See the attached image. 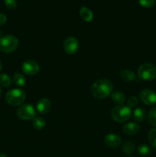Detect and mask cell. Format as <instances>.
Wrapping results in <instances>:
<instances>
[{"label":"cell","mask_w":156,"mask_h":157,"mask_svg":"<svg viewBox=\"0 0 156 157\" xmlns=\"http://www.w3.org/2000/svg\"><path fill=\"white\" fill-rule=\"evenodd\" d=\"M139 104V100L136 97L132 96L127 101V106L130 108H133V107H136V106Z\"/></svg>","instance_id":"obj_24"},{"label":"cell","mask_w":156,"mask_h":157,"mask_svg":"<svg viewBox=\"0 0 156 157\" xmlns=\"http://www.w3.org/2000/svg\"><path fill=\"white\" fill-rule=\"evenodd\" d=\"M17 116L18 118L24 121L33 120L34 118L36 117V111L35 107L32 104H22L17 110Z\"/></svg>","instance_id":"obj_6"},{"label":"cell","mask_w":156,"mask_h":157,"mask_svg":"<svg viewBox=\"0 0 156 157\" xmlns=\"http://www.w3.org/2000/svg\"><path fill=\"white\" fill-rule=\"evenodd\" d=\"M18 46V40L12 35L0 37V51L5 53H12L15 52Z\"/></svg>","instance_id":"obj_4"},{"label":"cell","mask_w":156,"mask_h":157,"mask_svg":"<svg viewBox=\"0 0 156 157\" xmlns=\"http://www.w3.org/2000/svg\"><path fill=\"white\" fill-rule=\"evenodd\" d=\"M140 99L145 105H154L156 104V94L149 89H145L140 93Z\"/></svg>","instance_id":"obj_8"},{"label":"cell","mask_w":156,"mask_h":157,"mask_svg":"<svg viewBox=\"0 0 156 157\" xmlns=\"http://www.w3.org/2000/svg\"><path fill=\"white\" fill-rule=\"evenodd\" d=\"M148 139L150 145L154 147V148H156V128H153L149 130Z\"/></svg>","instance_id":"obj_21"},{"label":"cell","mask_w":156,"mask_h":157,"mask_svg":"<svg viewBox=\"0 0 156 157\" xmlns=\"http://www.w3.org/2000/svg\"><path fill=\"white\" fill-rule=\"evenodd\" d=\"M113 90V85L107 79H99L95 81L91 87V94L96 99H105L110 96Z\"/></svg>","instance_id":"obj_1"},{"label":"cell","mask_w":156,"mask_h":157,"mask_svg":"<svg viewBox=\"0 0 156 157\" xmlns=\"http://www.w3.org/2000/svg\"><path fill=\"white\" fill-rule=\"evenodd\" d=\"M139 4L145 8H151L155 4L156 0H138Z\"/></svg>","instance_id":"obj_25"},{"label":"cell","mask_w":156,"mask_h":157,"mask_svg":"<svg viewBox=\"0 0 156 157\" xmlns=\"http://www.w3.org/2000/svg\"><path fill=\"white\" fill-rule=\"evenodd\" d=\"M133 117L138 122H143L147 117L146 111L142 107H136L132 113Z\"/></svg>","instance_id":"obj_13"},{"label":"cell","mask_w":156,"mask_h":157,"mask_svg":"<svg viewBox=\"0 0 156 157\" xmlns=\"http://www.w3.org/2000/svg\"><path fill=\"white\" fill-rule=\"evenodd\" d=\"M138 78L144 81H151L156 78V67L151 63L142 64L138 69Z\"/></svg>","instance_id":"obj_3"},{"label":"cell","mask_w":156,"mask_h":157,"mask_svg":"<svg viewBox=\"0 0 156 157\" xmlns=\"http://www.w3.org/2000/svg\"><path fill=\"white\" fill-rule=\"evenodd\" d=\"M138 153L141 156L146 157L150 156L151 154V149L149 146L146 145V144H142L138 147Z\"/></svg>","instance_id":"obj_18"},{"label":"cell","mask_w":156,"mask_h":157,"mask_svg":"<svg viewBox=\"0 0 156 157\" xmlns=\"http://www.w3.org/2000/svg\"><path fill=\"white\" fill-rule=\"evenodd\" d=\"M110 115L113 121L116 122L123 123L131 117L132 110L127 105H117L112 109Z\"/></svg>","instance_id":"obj_2"},{"label":"cell","mask_w":156,"mask_h":157,"mask_svg":"<svg viewBox=\"0 0 156 157\" xmlns=\"http://www.w3.org/2000/svg\"><path fill=\"white\" fill-rule=\"evenodd\" d=\"M80 15L83 20L87 21V22L91 21L93 18V12L89 8L85 7V6H84V7L80 9Z\"/></svg>","instance_id":"obj_15"},{"label":"cell","mask_w":156,"mask_h":157,"mask_svg":"<svg viewBox=\"0 0 156 157\" xmlns=\"http://www.w3.org/2000/svg\"><path fill=\"white\" fill-rule=\"evenodd\" d=\"M6 21H7V18L6 15L2 13H0V26L4 25L6 23Z\"/></svg>","instance_id":"obj_27"},{"label":"cell","mask_w":156,"mask_h":157,"mask_svg":"<svg viewBox=\"0 0 156 157\" xmlns=\"http://www.w3.org/2000/svg\"><path fill=\"white\" fill-rule=\"evenodd\" d=\"M123 133L127 136H134L137 134L140 130V127L138 124L133 122H129L123 126Z\"/></svg>","instance_id":"obj_12"},{"label":"cell","mask_w":156,"mask_h":157,"mask_svg":"<svg viewBox=\"0 0 156 157\" xmlns=\"http://www.w3.org/2000/svg\"><path fill=\"white\" fill-rule=\"evenodd\" d=\"M0 157H8V156H7V155L2 153V154H0Z\"/></svg>","instance_id":"obj_28"},{"label":"cell","mask_w":156,"mask_h":157,"mask_svg":"<svg viewBox=\"0 0 156 157\" xmlns=\"http://www.w3.org/2000/svg\"><path fill=\"white\" fill-rule=\"evenodd\" d=\"M79 48V41L74 37H69L64 41V49L69 55H74Z\"/></svg>","instance_id":"obj_9"},{"label":"cell","mask_w":156,"mask_h":157,"mask_svg":"<svg viewBox=\"0 0 156 157\" xmlns=\"http://www.w3.org/2000/svg\"><path fill=\"white\" fill-rule=\"evenodd\" d=\"M21 70L23 73L29 76L37 75L40 71V66L36 61L27 60L21 65Z\"/></svg>","instance_id":"obj_7"},{"label":"cell","mask_w":156,"mask_h":157,"mask_svg":"<svg viewBox=\"0 0 156 157\" xmlns=\"http://www.w3.org/2000/svg\"><path fill=\"white\" fill-rule=\"evenodd\" d=\"M120 76L123 81H127V82H132L136 80V75L132 71L130 70H124L121 71Z\"/></svg>","instance_id":"obj_16"},{"label":"cell","mask_w":156,"mask_h":157,"mask_svg":"<svg viewBox=\"0 0 156 157\" xmlns=\"http://www.w3.org/2000/svg\"><path fill=\"white\" fill-rule=\"evenodd\" d=\"M13 82L15 85H17L18 87H24L25 85L26 80L25 78L23 75L20 73H16L13 75Z\"/></svg>","instance_id":"obj_17"},{"label":"cell","mask_w":156,"mask_h":157,"mask_svg":"<svg viewBox=\"0 0 156 157\" xmlns=\"http://www.w3.org/2000/svg\"><path fill=\"white\" fill-rule=\"evenodd\" d=\"M2 62L0 61V71H2Z\"/></svg>","instance_id":"obj_29"},{"label":"cell","mask_w":156,"mask_h":157,"mask_svg":"<svg viewBox=\"0 0 156 157\" xmlns=\"http://www.w3.org/2000/svg\"><path fill=\"white\" fill-rule=\"evenodd\" d=\"M25 93L21 89H12L6 94V101L12 106H21L25 100Z\"/></svg>","instance_id":"obj_5"},{"label":"cell","mask_w":156,"mask_h":157,"mask_svg":"<svg viewBox=\"0 0 156 157\" xmlns=\"http://www.w3.org/2000/svg\"><path fill=\"white\" fill-rule=\"evenodd\" d=\"M36 109L38 113H41V114H45V113H48L51 109V102L47 98H43L38 102Z\"/></svg>","instance_id":"obj_11"},{"label":"cell","mask_w":156,"mask_h":157,"mask_svg":"<svg viewBox=\"0 0 156 157\" xmlns=\"http://www.w3.org/2000/svg\"><path fill=\"white\" fill-rule=\"evenodd\" d=\"M2 95V90H1V87H0V97H1Z\"/></svg>","instance_id":"obj_30"},{"label":"cell","mask_w":156,"mask_h":157,"mask_svg":"<svg viewBox=\"0 0 156 157\" xmlns=\"http://www.w3.org/2000/svg\"><path fill=\"white\" fill-rule=\"evenodd\" d=\"M105 144L112 148H116L119 147L122 143V139L119 135L116 133H109L105 136Z\"/></svg>","instance_id":"obj_10"},{"label":"cell","mask_w":156,"mask_h":157,"mask_svg":"<svg viewBox=\"0 0 156 157\" xmlns=\"http://www.w3.org/2000/svg\"><path fill=\"white\" fill-rule=\"evenodd\" d=\"M2 31H0V37H2Z\"/></svg>","instance_id":"obj_31"},{"label":"cell","mask_w":156,"mask_h":157,"mask_svg":"<svg viewBox=\"0 0 156 157\" xmlns=\"http://www.w3.org/2000/svg\"><path fill=\"white\" fill-rule=\"evenodd\" d=\"M11 78L6 74H0V84L5 87H8L11 85Z\"/></svg>","instance_id":"obj_22"},{"label":"cell","mask_w":156,"mask_h":157,"mask_svg":"<svg viewBox=\"0 0 156 157\" xmlns=\"http://www.w3.org/2000/svg\"><path fill=\"white\" fill-rule=\"evenodd\" d=\"M112 101L117 105H122L125 101V96L122 92L119 90H116L111 94Z\"/></svg>","instance_id":"obj_14"},{"label":"cell","mask_w":156,"mask_h":157,"mask_svg":"<svg viewBox=\"0 0 156 157\" xmlns=\"http://www.w3.org/2000/svg\"><path fill=\"white\" fill-rule=\"evenodd\" d=\"M148 121L153 127H156V106L151 109L148 113Z\"/></svg>","instance_id":"obj_23"},{"label":"cell","mask_w":156,"mask_h":157,"mask_svg":"<svg viewBox=\"0 0 156 157\" xmlns=\"http://www.w3.org/2000/svg\"><path fill=\"white\" fill-rule=\"evenodd\" d=\"M128 157H133V156H128Z\"/></svg>","instance_id":"obj_32"},{"label":"cell","mask_w":156,"mask_h":157,"mask_svg":"<svg viewBox=\"0 0 156 157\" xmlns=\"http://www.w3.org/2000/svg\"><path fill=\"white\" fill-rule=\"evenodd\" d=\"M122 150L125 154L131 155L135 150V144L131 141H126L122 146Z\"/></svg>","instance_id":"obj_20"},{"label":"cell","mask_w":156,"mask_h":157,"mask_svg":"<svg viewBox=\"0 0 156 157\" xmlns=\"http://www.w3.org/2000/svg\"><path fill=\"white\" fill-rule=\"evenodd\" d=\"M32 125L36 130H40L44 129V127L46 126V122L44 118L41 117H36L33 119Z\"/></svg>","instance_id":"obj_19"},{"label":"cell","mask_w":156,"mask_h":157,"mask_svg":"<svg viewBox=\"0 0 156 157\" xmlns=\"http://www.w3.org/2000/svg\"><path fill=\"white\" fill-rule=\"evenodd\" d=\"M5 5L9 9H14L17 6L16 0H5Z\"/></svg>","instance_id":"obj_26"}]
</instances>
